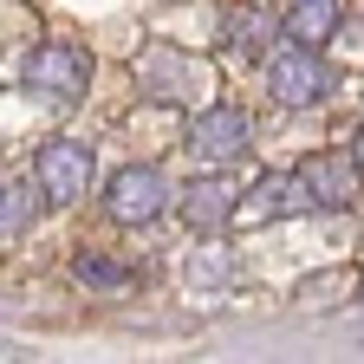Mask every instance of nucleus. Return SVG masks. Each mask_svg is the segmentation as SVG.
Masks as SVG:
<instances>
[{
	"label": "nucleus",
	"mask_w": 364,
	"mask_h": 364,
	"mask_svg": "<svg viewBox=\"0 0 364 364\" xmlns=\"http://www.w3.org/2000/svg\"><path fill=\"white\" fill-rule=\"evenodd\" d=\"M26 91H39L53 105H78L91 91V53L78 39H39L26 53Z\"/></svg>",
	"instance_id": "1"
},
{
	"label": "nucleus",
	"mask_w": 364,
	"mask_h": 364,
	"mask_svg": "<svg viewBox=\"0 0 364 364\" xmlns=\"http://www.w3.org/2000/svg\"><path fill=\"white\" fill-rule=\"evenodd\" d=\"M332 65H326V53H318V46H273V53H267V91H273V98H280V105H318V98H332Z\"/></svg>",
	"instance_id": "2"
},
{
	"label": "nucleus",
	"mask_w": 364,
	"mask_h": 364,
	"mask_svg": "<svg viewBox=\"0 0 364 364\" xmlns=\"http://www.w3.org/2000/svg\"><path fill=\"white\" fill-rule=\"evenodd\" d=\"M33 182H39V196L53 202V208H72L91 189V144H78V136H53V144L33 156Z\"/></svg>",
	"instance_id": "3"
},
{
	"label": "nucleus",
	"mask_w": 364,
	"mask_h": 364,
	"mask_svg": "<svg viewBox=\"0 0 364 364\" xmlns=\"http://www.w3.org/2000/svg\"><path fill=\"white\" fill-rule=\"evenodd\" d=\"M105 208H111L117 221H130V228H144V221H156V215L176 208V189H169L163 169L136 163V169H117V176L105 182Z\"/></svg>",
	"instance_id": "4"
},
{
	"label": "nucleus",
	"mask_w": 364,
	"mask_h": 364,
	"mask_svg": "<svg viewBox=\"0 0 364 364\" xmlns=\"http://www.w3.org/2000/svg\"><path fill=\"white\" fill-rule=\"evenodd\" d=\"M189 144H196L202 163L235 169V163L254 150V124H247V111H235V105H208V111H196V124H189Z\"/></svg>",
	"instance_id": "5"
},
{
	"label": "nucleus",
	"mask_w": 364,
	"mask_h": 364,
	"mask_svg": "<svg viewBox=\"0 0 364 364\" xmlns=\"http://www.w3.org/2000/svg\"><path fill=\"white\" fill-rule=\"evenodd\" d=\"M299 176H306V189H312V208H351L358 202V182H364V169L351 156H312Z\"/></svg>",
	"instance_id": "6"
},
{
	"label": "nucleus",
	"mask_w": 364,
	"mask_h": 364,
	"mask_svg": "<svg viewBox=\"0 0 364 364\" xmlns=\"http://www.w3.org/2000/svg\"><path fill=\"white\" fill-rule=\"evenodd\" d=\"M176 208H182L189 228H221V221H235V189L228 182H182Z\"/></svg>",
	"instance_id": "7"
},
{
	"label": "nucleus",
	"mask_w": 364,
	"mask_h": 364,
	"mask_svg": "<svg viewBox=\"0 0 364 364\" xmlns=\"http://www.w3.org/2000/svg\"><path fill=\"white\" fill-rule=\"evenodd\" d=\"M280 33L299 39V46H326V39L338 33V0H287Z\"/></svg>",
	"instance_id": "8"
},
{
	"label": "nucleus",
	"mask_w": 364,
	"mask_h": 364,
	"mask_svg": "<svg viewBox=\"0 0 364 364\" xmlns=\"http://www.w3.org/2000/svg\"><path fill=\"white\" fill-rule=\"evenodd\" d=\"M39 208H46V196L33 176H0V235H26Z\"/></svg>",
	"instance_id": "9"
},
{
	"label": "nucleus",
	"mask_w": 364,
	"mask_h": 364,
	"mask_svg": "<svg viewBox=\"0 0 364 364\" xmlns=\"http://www.w3.org/2000/svg\"><path fill=\"white\" fill-rule=\"evenodd\" d=\"M136 85H144L150 98H182L189 65H182V53H169V46H150V53L136 59Z\"/></svg>",
	"instance_id": "10"
},
{
	"label": "nucleus",
	"mask_w": 364,
	"mask_h": 364,
	"mask_svg": "<svg viewBox=\"0 0 364 364\" xmlns=\"http://www.w3.org/2000/svg\"><path fill=\"white\" fill-rule=\"evenodd\" d=\"M273 33H280V20L241 7V14H228V53H235V59H267L273 53Z\"/></svg>",
	"instance_id": "11"
},
{
	"label": "nucleus",
	"mask_w": 364,
	"mask_h": 364,
	"mask_svg": "<svg viewBox=\"0 0 364 364\" xmlns=\"http://www.w3.org/2000/svg\"><path fill=\"white\" fill-rule=\"evenodd\" d=\"M254 196H260V202H254L260 215H306V208H312V189H306V176H267Z\"/></svg>",
	"instance_id": "12"
},
{
	"label": "nucleus",
	"mask_w": 364,
	"mask_h": 364,
	"mask_svg": "<svg viewBox=\"0 0 364 364\" xmlns=\"http://www.w3.org/2000/svg\"><path fill=\"white\" fill-rule=\"evenodd\" d=\"M78 280L85 287H130V267H117L105 254H78Z\"/></svg>",
	"instance_id": "13"
},
{
	"label": "nucleus",
	"mask_w": 364,
	"mask_h": 364,
	"mask_svg": "<svg viewBox=\"0 0 364 364\" xmlns=\"http://www.w3.org/2000/svg\"><path fill=\"white\" fill-rule=\"evenodd\" d=\"M351 163H358V169H364V130H358V144H351Z\"/></svg>",
	"instance_id": "14"
}]
</instances>
